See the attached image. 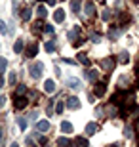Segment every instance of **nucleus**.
I'll return each mask as SVG.
<instances>
[{"mask_svg":"<svg viewBox=\"0 0 139 147\" xmlns=\"http://www.w3.org/2000/svg\"><path fill=\"white\" fill-rule=\"evenodd\" d=\"M128 94L130 92H116L111 98V103H114V105H124V101H126V98H128Z\"/></svg>","mask_w":139,"mask_h":147,"instance_id":"1","label":"nucleus"},{"mask_svg":"<svg viewBox=\"0 0 139 147\" xmlns=\"http://www.w3.org/2000/svg\"><path fill=\"white\" fill-rule=\"evenodd\" d=\"M42 71H44V65H42V63H34V65L29 69V73H31L32 78H40V76H42Z\"/></svg>","mask_w":139,"mask_h":147,"instance_id":"2","label":"nucleus"},{"mask_svg":"<svg viewBox=\"0 0 139 147\" xmlns=\"http://www.w3.org/2000/svg\"><path fill=\"white\" fill-rule=\"evenodd\" d=\"M105 92H107V82H97L93 96H95V98H103V96H105Z\"/></svg>","mask_w":139,"mask_h":147,"instance_id":"3","label":"nucleus"},{"mask_svg":"<svg viewBox=\"0 0 139 147\" xmlns=\"http://www.w3.org/2000/svg\"><path fill=\"white\" fill-rule=\"evenodd\" d=\"M27 103H29V99L25 96H15V99H13L15 109H23V107H27Z\"/></svg>","mask_w":139,"mask_h":147,"instance_id":"4","label":"nucleus"},{"mask_svg":"<svg viewBox=\"0 0 139 147\" xmlns=\"http://www.w3.org/2000/svg\"><path fill=\"white\" fill-rule=\"evenodd\" d=\"M67 107H69V109H80V99L75 98V96L69 98L67 99Z\"/></svg>","mask_w":139,"mask_h":147,"instance_id":"5","label":"nucleus"},{"mask_svg":"<svg viewBox=\"0 0 139 147\" xmlns=\"http://www.w3.org/2000/svg\"><path fill=\"white\" fill-rule=\"evenodd\" d=\"M84 13L88 17L95 16V6H93V2H86V4H84Z\"/></svg>","mask_w":139,"mask_h":147,"instance_id":"6","label":"nucleus"},{"mask_svg":"<svg viewBox=\"0 0 139 147\" xmlns=\"http://www.w3.org/2000/svg\"><path fill=\"white\" fill-rule=\"evenodd\" d=\"M25 54H27V57H34V55L38 54V44H29L27 46V52H25Z\"/></svg>","mask_w":139,"mask_h":147,"instance_id":"7","label":"nucleus"},{"mask_svg":"<svg viewBox=\"0 0 139 147\" xmlns=\"http://www.w3.org/2000/svg\"><path fill=\"white\" fill-rule=\"evenodd\" d=\"M36 130L40 132V134H42V132H48L50 130V122L48 120H38L36 122Z\"/></svg>","mask_w":139,"mask_h":147,"instance_id":"8","label":"nucleus"},{"mask_svg":"<svg viewBox=\"0 0 139 147\" xmlns=\"http://www.w3.org/2000/svg\"><path fill=\"white\" fill-rule=\"evenodd\" d=\"M84 130H86V136H93V134L97 132V124L95 122H88Z\"/></svg>","mask_w":139,"mask_h":147,"instance_id":"9","label":"nucleus"},{"mask_svg":"<svg viewBox=\"0 0 139 147\" xmlns=\"http://www.w3.org/2000/svg\"><path fill=\"white\" fill-rule=\"evenodd\" d=\"M73 130H75V128H73V124H71L69 120H63V122H61V132H63V134H73Z\"/></svg>","mask_w":139,"mask_h":147,"instance_id":"10","label":"nucleus"},{"mask_svg":"<svg viewBox=\"0 0 139 147\" xmlns=\"http://www.w3.org/2000/svg\"><path fill=\"white\" fill-rule=\"evenodd\" d=\"M54 19H55L57 23H63V21H65V11L61 10V8H57V10L54 11Z\"/></svg>","mask_w":139,"mask_h":147,"instance_id":"11","label":"nucleus"},{"mask_svg":"<svg viewBox=\"0 0 139 147\" xmlns=\"http://www.w3.org/2000/svg\"><path fill=\"white\" fill-rule=\"evenodd\" d=\"M78 33H80L78 27H75L73 31H69V40L71 42H78V40H80V38H78Z\"/></svg>","mask_w":139,"mask_h":147,"instance_id":"12","label":"nucleus"},{"mask_svg":"<svg viewBox=\"0 0 139 147\" xmlns=\"http://www.w3.org/2000/svg\"><path fill=\"white\" fill-rule=\"evenodd\" d=\"M44 90L48 94H52V92H55V82L52 80V78H48V80L44 82Z\"/></svg>","mask_w":139,"mask_h":147,"instance_id":"13","label":"nucleus"},{"mask_svg":"<svg viewBox=\"0 0 139 147\" xmlns=\"http://www.w3.org/2000/svg\"><path fill=\"white\" fill-rule=\"evenodd\" d=\"M103 67H105L107 71H112V67H114V59H112V57H105V59H103Z\"/></svg>","mask_w":139,"mask_h":147,"instance_id":"14","label":"nucleus"},{"mask_svg":"<svg viewBox=\"0 0 139 147\" xmlns=\"http://www.w3.org/2000/svg\"><path fill=\"white\" fill-rule=\"evenodd\" d=\"M86 78H88V80H97V78H99V73H97L95 69H91V71H86Z\"/></svg>","mask_w":139,"mask_h":147,"instance_id":"15","label":"nucleus"},{"mask_svg":"<svg viewBox=\"0 0 139 147\" xmlns=\"http://www.w3.org/2000/svg\"><path fill=\"white\" fill-rule=\"evenodd\" d=\"M31 13H32V11H31V8H29V6L21 10V17L25 19V21H29V19H31Z\"/></svg>","mask_w":139,"mask_h":147,"instance_id":"16","label":"nucleus"},{"mask_svg":"<svg viewBox=\"0 0 139 147\" xmlns=\"http://www.w3.org/2000/svg\"><path fill=\"white\" fill-rule=\"evenodd\" d=\"M17 126H19L21 130H27V119H23V117H17Z\"/></svg>","mask_w":139,"mask_h":147,"instance_id":"17","label":"nucleus"},{"mask_svg":"<svg viewBox=\"0 0 139 147\" xmlns=\"http://www.w3.org/2000/svg\"><path fill=\"white\" fill-rule=\"evenodd\" d=\"M118 61H120V63H128L130 61V54L128 52H122V54L118 55Z\"/></svg>","mask_w":139,"mask_h":147,"instance_id":"18","label":"nucleus"},{"mask_svg":"<svg viewBox=\"0 0 139 147\" xmlns=\"http://www.w3.org/2000/svg\"><path fill=\"white\" fill-rule=\"evenodd\" d=\"M78 61H80V63H84V65H90V59H88V55H86L84 52H80V54H78Z\"/></svg>","mask_w":139,"mask_h":147,"instance_id":"19","label":"nucleus"},{"mask_svg":"<svg viewBox=\"0 0 139 147\" xmlns=\"http://www.w3.org/2000/svg\"><path fill=\"white\" fill-rule=\"evenodd\" d=\"M36 13H38V16H40V19H44V17L48 16V10H46V8H44V6H38Z\"/></svg>","mask_w":139,"mask_h":147,"instance_id":"20","label":"nucleus"},{"mask_svg":"<svg viewBox=\"0 0 139 147\" xmlns=\"http://www.w3.org/2000/svg\"><path fill=\"white\" fill-rule=\"evenodd\" d=\"M76 145L78 147H88V140H86V138H76Z\"/></svg>","mask_w":139,"mask_h":147,"instance_id":"21","label":"nucleus"},{"mask_svg":"<svg viewBox=\"0 0 139 147\" xmlns=\"http://www.w3.org/2000/svg\"><path fill=\"white\" fill-rule=\"evenodd\" d=\"M69 84H71V88H73V90H78V88H80V82H78V78H71Z\"/></svg>","mask_w":139,"mask_h":147,"instance_id":"22","label":"nucleus"},{"mask_svg":"<svg viewBox=\"0 0 139 147\" xmlns=\"http://www.w3.org/2000/svg\"><path fill=\"white\" fill-rule=\"evenodd\" d=\"M21 50H23V40H21V38H19V40H17V42L13 44V52H17V54H19Z\"/></svg>","mask_w":139,"mask_h":147,"instance_id":"23","label":"nucleus"},{"mask_svg":"<svg viewBox=\"0 0 139 147\" xmlns=\"http://www.w3.org/2000/svg\"><path fill=\"white\" fill-rule=\"evenodd\" d=\"M44 48H46V52L52 54V52H55V42H46V44H44Z\"/></svg>","mask_w":139,"mask_h":147,"instance_id":"24","label":"nucleus"},{"mask_svg":"<svg viewBox=\"0 0 139 147\" xmlns=\"http://www.w3.org/2000/svg\"><path fill=\"white\" fill-rule=\"evenodd\" d=\"M71 8H73V11H78L80 10V0H73L71 2Z\"/></svg>","mask_w":139,"mask_h":147,"instance_id":"25","label":"nucleus"},{"mask_svg":"<svg viewBox=\"0 0 139 147\" xmlns=\"http://www.w3.org/2000/svg\"><path fill=\"white\" fill-rule=\"evenodd\" d=\"M25 92H27V86H25V84H19V86H17V96H23Z\"/></svg>","mask_w":139,"mask_h":147,"instance_id":"26","label":"nucleus"},{"mask_svg":"<svg viewBox=\"0 0 139 147\" xmlns=\"http://www.w3.org/2000/svg\"><path fill=\"white\" fill-rule=\"evenodd\" d=\"M6 65H8L6 57H0V73H4V71H6Z\"/></svg>","mask_w":139,"mask_h":147,"instance_id":"27","label":"nucleus"},{"mask_svg":"<svg viewBox=\"0 0 139 147\" xmlns=\"http://www.w3.org/2000/svg\"><path fill=\"white\" fill-rule=\"evenodd\" d=\"M120 23H122V27H126V25L130 23V16H126V13H124V16L120 17Z\"/></svg>","mask_w":139,"mask_h":147,"instance_id":"28","label":"nucleus"},{"mask_svg":"<svg viewBox=\"0 0 139 147\" xmlns=\"http://www.w3.org/2000/svg\"><path fill=\"white\" fill-rule=\"evenodd\" d=\"M63 109H65V103H61V101H59V103L55 105V113L61 115V113H63Z\"/></svg>","mask_w":139,"mask_h":147,"instance_id":"29","label":"nucleus"},{"mask_svg":"<svg viewBox=\"0 0 139 147\" xmlns=\"http://www.w3.org/2000/svg\"><path fill=\"white\" fill-rule=\"evenodd\" d=\"M67 145H69V142H67L65 138H59L57 140V147H67Z\"/></svg>","mask_w":139,"mask_h":147,"instance_id":"30","label":"nucleus"},{"mask_svg":"<svg viewBox=\"0 0 139 147\" xmlns=\"http://www.w3.org/2000/svg\"><path fill=\"white\" fill-rule=\"evenodd\" d=\"M15 73H10V75H8V82H10V84H15Z\"/></svg>","mask_w":139,"mask_h":147,"instance_id":"31","label":"nucleus"},{"mask_svg":"<svg viewBox=\"0 0 139 147\" xmlns=\"http://www.w3.org/2000/svg\"><path fill=\"white\" fill-rule=\"evenodd\" d=\"M109 34H111V38H116V34H118V29H116V27H112L111 31H109Z\"/></svg>","mask_w":139,"mask_h":147,"instance_id":"32","label":"nucleus"},{"mask_svg":"<svg viewBox=\"0 0 139 147\" xmlns=\"http://www.w3.org/2000/svg\"><path fill=\"white\" fill-rule=\"evenodd\" d=\"M44 33L52 34V33H54V27H52V25H44Z\"/></svg>","mask_w":139,"mask_h":147,"instance_id":"33","label":"nucleus"},{"mask_svg":"<svg viewBox=\"0 0 139 147\" xmlns=\"http://www.w3.org/2000/svg\"><path fill=\"white\" fill-rule=\"evenodd\" d=\"M103 19H105V21H107V19H111V11H109V10L103 11Z\"/></svg>","mask_w":139,"mask_h":147,"instance_id":"34","label":"nucleus"},{"mask_svg":"<svg viewBox=\"0 0 139 147\" xmlns=\"http://www.w3.org/2000/svg\"><path fill=\"white\" fill-rule=\"evenodd\" d=\"M91 40H93V42H101V36H99V34H91Z\"/></svg>","mask_w":139,"mask_h":147,"instance_id":"35","label":"nucleus"},{"mask_svg":"<svg viewBox=\"0 0 139 147\" xmlns=\"http://www.w3.org/2000/svg\"><path fill=\"white\" fill-rule=\"evenodd\" d=\"M0 33L6 34V25H4V21H0Z\"/></svg>","mask_w":139,"mask_h":147,"instance_id":"36","label":"nucleus"},{"mask_svg":"<svg viewBox=\"0 0 139 147\" xmlns=\"http://www.w3.org/2000/svg\"><path fill=\"white\" fill-rule=\"evenodd\" d=\"M4 103H6V96H0V107H2Z\"/></svg>","mask_w":139,"mask_h":147,"instance_id":"37","label":"nucleus"},{"mask_svg":"<svg viewBox=\"0 0 139 147\" xmlns=\"http://www.w3.org/2000/svg\"><path fill=\"white\" fill-rule=\"evenodd\" d=\"M135 132H137V134H139V120H137V122H135Z\"/></svg>","mask_w":139,"mask_h":147,"instance_id":"38","label":"nucleus"},{"mask_svg":"<svg viewBox=\"0 0 139 147\" xmlns=\"http://www.w3.org/2000/svg\"><path fill=\"white\" fill-rule=\"evenodd\" d=\"M48 4H50V6H54V4H55V0H48Z\"/></svg>","mask_w":139,"mask_h":147,"instance_id":"39","label":"nucleus"},{"mask_svg":"<svg viewBox=\"0 0 139 147\" xmlns=\"http://www.w3.org/2000/svg\"><path fill=\"white\" fill-rule=\"evenodd\" d=\"M10 147H19V145H17V143H11V145Z\"/></svg>","mask_w":139,"mask_h":147,"instance_id":"40","label":"nucleus"},{"mask_svg":"<svg viewBox=\"0 0 139 147\" xmlns=\"http://www.w3.org/2000/svg\"><path fill=\"white\" fill-rule=\"evenodd\" d=\"M0 140H2V134H0Z\"/></svg>","mask_w":139,"mask_h":147,"instance_id":"41","label":"nucleus"},{"mask_svg":"<svg viewBox=\"0 0 139 147\" xmlns=\"http://www.w3.org/2000/svg\"><path fill=\"white\" fill-rule=\"evenodd\" d=\"M38 2H44V0H38Z\"/></svg>","mask_w":139,"mask_h":147,"instance_id":"42","label":"nucleus"},{"mask_svg":"<svg viewBox=\"0 0 139 147\" xmlns=\"http://www.w3.org/2000/svg\"><path fill=\"white\" fill-rule=\"evenodd\" d=\"M134 2H139V0H134Z\"/></svg>","mask_w":139,"mask_h":147,"instance_id":"43","label":"nucleus"},{"mask_svg":"<svg viewBox=\"0 0 139 147\" xmlns=\"http://www.w3.org/2000/svg\"><path fill=\"white\" fill-rule=\"evenodd\" d=\"M137 69H139V65H137Z\"/></svg>","mask_w":139,"mask_h":147,"instance_id":"44","label":"nucleus"},{"mask_svg":"<svg viewBox=\"0 0 139 147\" xmlns=\"http://www.w3.org/2000/svg\"><path fill=\"white\" fill-rule=\"evenodd\" d=\"M137 147H139V143H137Z\"/></svg>","mask_w":139,"mask_h":147,"instance_id":"45","label":"nucleus"}]
</instances>
